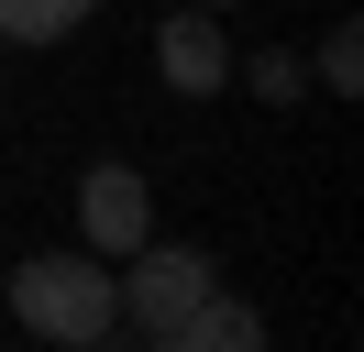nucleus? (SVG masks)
Returning a JSON list of instances; mask_svg holds the SVG:
<instances>
[{
	"mask_svg": "<svg viewBox=\"0 0 364 352\" xmlns=\"http://www.w3.org/2000/svg\"><path fill=\"white\" fill-rule=\"evenodd\" d=\"M199 11H232V0H199Z\"/></svg>",
	"mask_w": 364,
	"mask_h": 352,
	"instance_id": "9d476101",
	"label": "nucleus"
},
{
	"mask_svg": "<svg viewBox=\"0 0 364 352\" xmlns=\"http://www.w3.org/2000/svg\"><path fill=\"white\" fill-rule=\"evenodd\" d=\"M309 77L331 88V99H353V88H364V33H353V22H331V33H320V66H309Z\"/></svg>",
	"mask_w": 364,
	"mask_h": 352,
	"instance_id": "0eeeda50",
	"label": "nucleus"
},
{
	"mask_svg": "<svg viewBox=\"0 0 364 352\" xmlns=\"http://www.w3.org/2000/svg\"><path fill=\"white\" fill-rule=\"evenodd\" d=\"M77 231H89L100 264H122L133 242H155V187H144L133 165H89L77 176Z\"/></svg>",
	"mask_w": 364,
	"mask_h": 352,
	"instance_id": "20e7f679",
	"label": "nucleus"
},
{
	"mask_svg": "<svg viewBox=\"0 0 364 352\" xmlns=\"http://www.w3.org/2000/svg\"><path fill=\"white\" fill-rule=\"evenodd\" d=\"M111 286H122V319H133V341H155V330H177L188 308L221 286V264H210L199 242H133V253L111 264Z\"/></svg>",
	"mask_w": 364,
	"mask_h": 352,
	"instance_id": "f03ea898",
	"label": "nucleus"
},
{
	"mask_svg": "<svg viewBox=\"0 0 364 352\" xmlns=\"http://www.w3.org/2000/svg\"><path fill=\"white\" fill-rule=\"evenodd\" d=\"M232 33H221V11H199V0H177V11L155 22V77L177 88V99H221L232 88Z\"/></svg>",
	"mask_w": 364,
	"mask_h": 352,
	"instance_id": "7ed1b4c3",
	"label": "nucleus"
},
{
	"mask_svg": "<svg viewBox=\"0 0 364 352\" xmlns=\"http://www.w3.org/2000/svg\"><path fill=\"white\" fill-rule=\"evenodd\" d=\"M100 0H0V44H67Z\"/></svg>",
	"mask_w": 364,
	"mask_h": 352,
	"instance_id": "423d86ee",
	"label": "nucleus"
},
{
	"mask_svg": "<svg viewBox=\"0 0 364 352\" xmlns=\"http://www.w3.org/2000/svg\"><path fill=\"white\" fill-rule=\"evenodd\" d=\"M89 352H111V341H89ZM122 352H155V341H122Z\"/></svg>",
	"mask_w": 364,
	"mask_h": 352,
	"instance_id": "1a4fd4ad",
	"label": "nucleus"
},
{
	"mask_svg": "<svg viewBox=\"0 0 364 352\" xmlns=\"http://www.w3.org/2000/svg\"><path fill=\"white\" fill-rule=\"evenodd\" d=\"M11 319L33 330V341H55V352H89V341H111V319H122V286H111V264L77 242V253H33V264H11Z\"/></svg>",
	"mask_w": 364,
	"mask_h": 352,
	"instance_id": "f257e3e1",
	"label": "nucleus"
},
{
	"mask_svg": "<svg viewBox=\"0 0 364 352\" xmlns=\"http://www.w3.org/2000/svg\"><path fill=\"white\" fill-rule=\"evenodd\" d=\"M155 352H265V319H254L243 297H221V286H210L177 330H155Z\"/></svg>",
	"mask_w": 364,
	"mask_h": 352,
	"instance_id": "39448f33",
	"label": "nucleus"
},
{
	"mask_svg": "<svg viewBox=\"0 0 364 352\" xmlns=\"http://www.w3.org/2000/svg\"><path fill=\"white\" fill-rule=\"evenodd\" d=\"M232 77H254V99H298V88H309V66H298L287 44H265V55H254V66H232Z\"/></svg>",
	"mask_w": 364,
	"mask_h": 352,
	"instance_id": "6e6552de",
	"label": "nucleus"
}]
</instances>
